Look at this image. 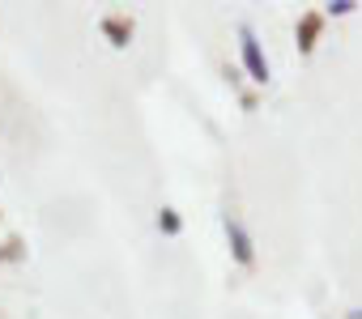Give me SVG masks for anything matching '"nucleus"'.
I'll return each mask as SVG.
<instances>
[{"instance_id": "nucleus-1", "label": "nucleus", "mask_w": 362, "mask_h": 319, "mask_svg": "<svg viewBox=\"0 0 362 319\" xmlns=\"http://www.w3.org/2000/svg\"><path fill=\"white\" fill-rule=\"evenodd\" d=\"M239 47H243V64H247V73H252V81H269V60H264V52H260V43H256V35L243 26L239 30Z\"/></svg>"}, {"instance_id": "nucleus-5", "label": "nucleus", "mask_w": 362, "mask_h": 319, "mask_svg": "<svg viewBox=\"0 0 362 319\" xmlns=\"http://www.w3.org/2000/svg\"><path fill=\"white\" fill-rule=\"evenodd\" d=\"M158 226H162L166 234H179V217H175V209H162V213H158Z\"/></svg>"}, {"instance_id": "nucleus-4", "label": "nucleus", "mask_w": 362, "mask_h": 319, "mask_svg": "<svg viewBox=\"0 0 362 319\" xmlns=\"http://www.w3.org/2000/svg\"><path fill=\"white\" fill-rule=\"evenodd\" d=\"M103 35H107L115 47H128V39H132V22H128V18H107V22H103Z\"/></svg>"}, {"instance_id": "nucleus-3", "label": "nucleus", "mask_w": 362, "mask_h": 319, "mask_svg": "<svg viewBox=\"0 0 362 319\" xmlns=\"http://www.w3.org/2000/svg\"><path fill=\"white\" fill-rule=\"evenodd\" d=\"M320 26H324V18H320V13H307V18L298 22V52H311V47H315Z\"/></svg>"}, {"instance_id": "nucleus-2", "label": "nucleus", "mask_w": 362, "mask_h": 319, "mask_svg": "<svg viewBox=\"0 0 362 319\" xmlns=\"http://www.w3.org/2000/svg\"><path fill=\"white\" fill-rule=\"evenodd\" d=\"M226 234H230V251H235V260H239V264H252V239H247V230H243L239 222H226Z\"/></svg>"}, {"instance_id": "nucleus-7", "label": "nucleus", "mask_w": 362, "mask_h": 319, "mask_svg": "<svg viewBox=\"0 0 362 319\" xmlns=\"http://www.w3.org/2000/svg\"><path fill=\"white\" fill-rule=\"evenodd\" d=\"M18 247H22V243H18V239H9V243H5V251H0V260H13V255H18Z\"/></svg>"}, {"instance_id": "nucleus-6", "label": "nucleus", "mask_w": 362, "mask_h": 319, "mask_svg": "<svg viewBox=\"0 0 362 319\" xmlns=\"http://www.w3.org/2000/svg\"><path fill=\"white\" fill-rule=\"evenodd\" d=\"M328 9H332V13L341 18V13H349V9H358V5H354V0H332V5H328Z\"/></svg>"}]
</instances>
